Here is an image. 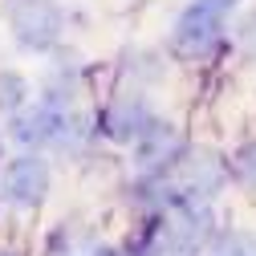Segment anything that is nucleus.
<instances>
[{"mask_svg":"<svg viewBox=\"0 0 256 256\" xmlns=\"http://www.w3.org/2000/svg\"><path fill=\"white\" fill-rule=\"evenodd\" d=\"M220 33H224V16L208 12L204 4H191L175 24V49L183 57H208L220 45Z\"/></svg>","mask_w":256,"mask_h":256,"instance_id":"2","label":"nucleus"},{"mask_svg":"<svg viewBox=\"0 0 256 256\" xmlns=\"http://www.w3.org/2000/svg\"><path fill=\"white\" fill-rule=\"evenodd\" d=\"M20 98H24V82H20L16 74H4V78H0V106L16 110V106H20Z\"/></svg>","mask_w":256,"mask_h":256,"instance_id":"5","label":"nucleus"},{"mask_svg":"<svg viewBox=\"0 0 256 256\" xmlns=\"http://www.w3.org/2000/svg\"><path fill=\"white\" fill-rule=\"evenodd\" d=\"M12 28H16V37L20 45L28 49H49L61 33V12L53 0H16V8H12Z\"/></svg>","mask_w":256,"mask_h":256,"instance_id":"1","label":"nucleus"},{"mask_svg":"<svg viewBox=\"0 0 256 256\" xmlns=\"http://www.w3.org/2000/svg\"><path fill=\"white\" fill-rule=\"evenodd\" d=\"M142 118H146L142 106L122 102V106L114 110V134H142V130H138V122H142Z\"/></svg>","mask_w":256,"mask_h":256,"instance_id":"4","label":"nucleus"},{"mask_svg":"<svg viewBox=\"0 0 256 256\" xmlns=\"http://www.w3.org/2000/svg\"><path fill=\"white\" fill-rule=\"evenodd\" d=\"M196 4H204V8L216 12V16H224V12H232V8H236V0H196Z\"/></svg>","mask_w":256,"mask_h":256,"instance_id":"6","label":"nucleus"},{"mask_svg":"<svg viewBox=\"0 0 256 256\" xmlns=\"http://www.w3.org/2000/svg\"><path fill=\"white\" fill-rule=\"evenodd\" d=\"M45 183L49 175H45V163H37V158H16L4 175V191L16 204H37L45 196Z\"/></svg>","mask_w":256,"mask_h":256,"instance_id":"3","label":"nucleus"}]
</instances>
